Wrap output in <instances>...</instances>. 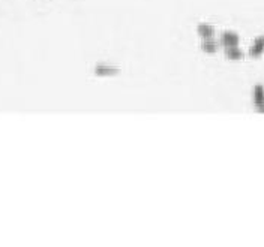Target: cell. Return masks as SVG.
Wrapping results in <instances>:
<instances>
[{
  "label": "cell",
  "instance_id": "6da1fadb",
  "mask_svg": "<svg viewBox=\"0 0 264 247\" xmlns=\"http://www.w3.org/2000/svg\"><path fill=\"white\" fill-rule=\"evenodd\" d=\"M219 45H222L224 48H228V47H236L239 45L240 42V38L236 31L233 30H225L221 36H219Z\"/></svg>",
  "mask_w": 264,
  "mask_h": 247
},
{
  "label": "cell",
  "instance_id": "7a4b0ae2",
  "mask_svg": "<svg viewBox=\"0 0 264 247\" xmlns=\"http://www.w3.org/2000/svg\"><path fill=\"white\" fill-rule=\"evenodd\" d=\"M93 72L99 77H113L119 72V69L113 64H107V63H99L95 66Z\"/></svg>",
  "mask_w": 264,
  "mask_h": 247
},
{
  "label": "cell",
  "instance_id": "3957f363",
  "mask_svg": "<svg viewBox=\"0 0 264 247\" xmlns=\"http://www.w3.org/2000/svg\"><path fill=\"white\" fill-rule=\"evenodd\" d=\"M219 42L215 38H209V39H203L201 41V50L207 54H213L219 50Z\"/></svg>",
  "mask_w": 264,
  "mask_h": 247
},
{
  "label": "cell",
  "instance_id": "277c9868",
  "mask_svg": "<svg viewBox=\"0 0 264 247\" xmlns=\"http://www.w3.org/2000/svg\"><path fill=\"white\" fill-rule=\"evenodd\" d=\"M197 33L201 39L215 38V27L209 23H200L197 26Z\"/></svg>",
  "mask_w": 264,
  "mask_h": 247
},
{
  "label": "cell",
  "instance_id": "5b68a950",
  "mask_svg": "<svg viewBox=\"0 0 264 247\" xmlns=\"http://www.w3.org/2000/svg\"><path fill=\"white\" fill-rule=\"evenodd\" d=\"M224 53H225V57H227L228 60H242L243 56H245L243 51H242V48H239V45L225 48Z\"/></svg>",
  "mask_w": 264,
  "mask_h": 247
},
{
  "label": "cell",
  "instance_id": "8992f818",
  "mask_svg": "<svg viewBox=\"0 0 264 247\" xmlns=\"http://www.w3.org/2000/svg\"><path fill=\"white\" fill-rule=\"evenodd\" d=\"M261 54H263V38L258 36L249 48V56L251 57H260Z\"/></svg>",
  "mask_w": 264,
  "mask_h": 247
},
{
  "label": "cell",
  "instance_id": "52a82bcc",
  "mask_svg": "<svg viewBox=\"0 0 264 247\" xmlns=\"http://www.w3.org/2000/svg\"><path fill=\"white\" fill-rule=\"evenodd\" d=\"M254 103H257L258 110L261 111V108H263V89H261V86H255V89H254Z\"/></svg>",
  "mask_w": 264,
  "mask_h": 247
}]
</instances>
